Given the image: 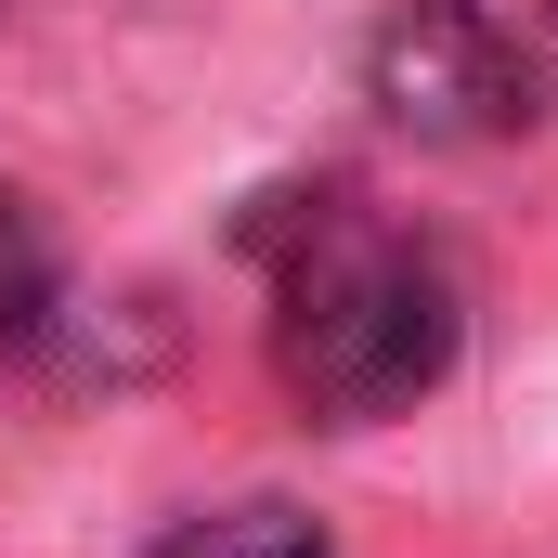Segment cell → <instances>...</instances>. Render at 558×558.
<instances>
[{
    "label": "cell",
    "instance_id": "2",
    "mask_svg": "<svg viewBox=\"0 0 558 558\" xmlns=\"http://www.w3.org/2000/svg\"><path fill=\"white\" fill-rule=\"evenodd\" d=\"M364 78H377L390 131H416V143H507V131H533V92H546L533 52L481 0H403L377 26Z\"/></svg>",
    "mask_w": 558,
    "mask_h": 558
},
{
    "label": "cell",
    "instance_id": "1",
    "mask_svg": "<svg viewBox=\"0 0 558 558\" xmlns=\"http://www.w3.org/2000/svg\"><path fill=\"white\" fill-rule=\"evenodd\" d=\"M247 247L274 260V364L325 428H377L441 390L454 364V286L403 221H377L364 195L312 182L247 221Z\"/></svg>",
    "mask_w": 558,
    "mask_h": 558
},
{
    "label": "cell",
    "instance_id": "4",
    "mask_svg": "<svg viewBox=\"0 0 558 558\" xmlns=\"http://www.w3.org/2000/svg\"><path fill=\"white\" fill-rule=\"evenodd\" d=\"M156 558H325V533L299 507H208V520H182Z\"/></svg>",
    "mask_w": 558,
    "mask_h": 558
},
{
    "label": "cell",
    "instance_id": "5",
    "mask_svg": "<svg viewBox=\"0 0 558 558\" xmlns=\"http://www.w3.org/2000/svg\"><path fill=\"white\" fill-rule=\"evenodd\" d=\"M546 13H558V0H546Z\"/></svg>",
    "mask_w": 558,
    "mask_h": 558
},
{
    "label": "cell",
    "instance_id": "3",
    "mask_svg": "<svg viewBox=\"0 0 558 558\" xmlns=\"http://www.w3.org/2000/svg\"><path fill=\"white\" fill-rule=\"evenodd\" d=\"M52 299H65V274H52V234H39V208H26V195H0V351H39Z\"/></svg>",
    "mask_w": 558,
    "mask_h": 558
}]
</instances>
